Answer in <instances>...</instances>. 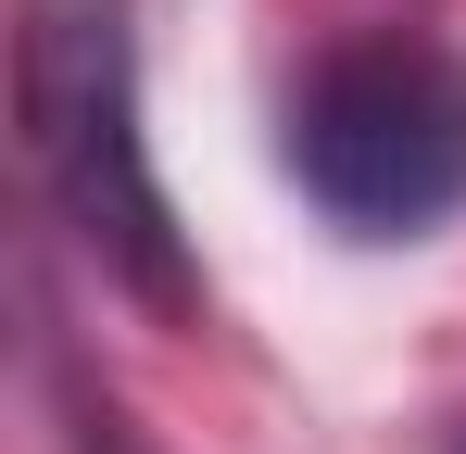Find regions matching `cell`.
I'll return each mask as SVG.
<instances>
[{"label":"cell","instance_id":"6da1fadb","mask_svg":"<svg viewBox=\"0 0 466 454\" xmlns=\"http://www.w3.org/2000/svg\"><path fill=\"white\" fill-rule=\"evenodd\" d=\"M13 114H25V177L64 215V240L114 291H139L152 315H189L202 278H189V240L164 215L152 139H139L127 0H25V26H13Z\"/></svg>","mask_w":466,"mask_h":454},{"label":"cell","instance_id":"7a4b0ae2","mask_svg":"<svg viewBox=\"0 0 466 454\" xmlns=\"http://www.w3.org/2000/svg\"><path fill=\"white\" fill-rule=\"evenodd\" d=\"M290 177L340 240H429L466 202V51L429 26L328 38L290 88Z\"/></svg>","mask_w":466,"mask_h":454},{"label":"cell","instance_id":"3957f363","mask_svg":"<svg viewBox=\"0 0 466 454\" xmlns=\"http://www.w3.org/2000/svg\"><path fill=\"white\" fill-rule=\"evenodd\" d=\"M64 417H76V454H152L139 429H127V417H114V404H101V391H88V378L64 391Z\"/></svg>","mask_w":466,"mask_h":454},{"label":"cell","instance_id":"277c9868","mask_svg":"<svg viewBox=\"0 0 466 454\" xmlns=\"http://www.w3.org/2000/svg\"><path fill=\"white\" fill-rule=\"evenodd\" d=\"M454 454H466V442H454Z\"/></svg>","mask_w":466,"mask_h":454}]
</instances>
